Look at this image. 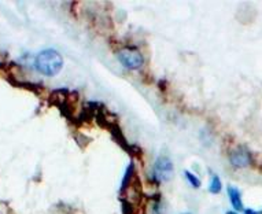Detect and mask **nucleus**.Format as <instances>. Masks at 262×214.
I'll return each instance as SVG.
<instances>
[{
  "label": "nucleus",
  "instance_id": "f257e3e1",
  "mask_svg": "<svg viewBox=\"0 0 262 214\" xmlns=\"http://www.w3.org/2000/svg\"><path fill=\"white\" fill-rule=\"evenodd\" d=\"M35 66L37 69V72H40L44 76H55L62 70L63 66V58L59 52L55 50H44V51L39 52L35 59Z\"/></svg>",
  "mask_w": 262,
  "mask_h": 214
},
{
  "label": "nucleus",
  "instance_id": "f03ea898",
  "mask_svg": "<svg viewBox=\"0 0 262 214\" xmlns=\"http://www.w3.org/2000/svg\"><path fill=\"white\" fill-rule=\"evenodd\" d=\"M117 58L120 60V63L129 70L140 69L144 63V58L136 48H122L117 54Z\"/></svg>",
  "mask_w": 262,
  "mask_h": 214
},
{
  "label": "nucleus",
  "instance_id": "7ed1b4c3",
  "mask_svg": "<svg viewBox=\"0 0 262 214\" xmlns=\"http://www.w3.org/2000/svg\"><path fill=\"white\" fill-rule=\"evenodd\" d=\"M152 175H154V179L158 183H162V181H169L174 175V166H173L172 161L165 157V155H161L154 163V169H152Z\"/></svg>",
  "mask_w": 262,
  "mask_h": 214
},
{
  "label": "nucleus",
  "instance_id": "20e7f679",
  "mask_svg": "<svg viewBox=\"0 0 262 214\" xmlns=\"http://www.w3.org/2000/svg\"><path fill=\"white\" fill-rule=\"evenodd\" d=\"M229 162L235 167H246L251 163V155L245 147H237L229 154Z\"/></svg>",
  "mask_w": 262,
  "mask_h": 214
},
{
  "label": "nucleus",
  "instance_id": "39448f33",
  "mask_svg": "<svg viewBox=\"0 0 262 214\" xmlns=\"http://www.w3.org/2000/svg\"><path fill=\"white\" fill-rule=\"evenodd\" d=\"M228 197H229V201H231V205L233 206V209L236 211H241L243 210V202H242V194L241 191L235 187H228Z\"/></svg>",
  "mask_w": 262,
  "mask_h": 214
},
{
  "label": "nucleus",
  "instance_id": "423d86ee",
  "mask_svg": "<svg viewBox=\"0 0 262 214\" xmlns=\"http://www.w3.org/2000/svg\"><path fill=\"white\" fill-rule=\"evenodd\" d=\"M223 188V184H221V180H220L219 176H213L211 177V181H210V185H209V191L211 194H219Z\"/></svg>",
  "mask_w": 262,
  "mask_h": 214
},
{
  "label": "nucleus",
  "instance_id": "0eeeda50",
  "mask_svg": "<svg viewBox=\"0 0 262 214\" xmlns=\"http://www.w3.org/2000/svg\"><path fill=\"white\" fill-rule=\"evenodd\" d=\"M185 177H187V180H188V183L191 185H192L193 188H199V185H201V180H199L196 176L193 175L192 172L189 170H185Z\"/></svg>",
  "mask_w": 262,
  "mask_h": 214
},
{
  "label": "nucleus",
  "instance_id": "6e6552de",
  "mask_svg": "<svg viewBox=\"0 0 262 214\" xmlns=\"http://www.w3.org/2000/svg\"><path fill=\"white\" fill-rule=\"evenodd\" d=\"M245 213L246 214H262V211H257V210H253V209H246Z\"/></svg>",
  "mask_w": 262,
  "mask_h": 214
},
{
  "label": "nucleus",
  "instance_id": "1a4fd4ad",
  "mask_svg": "<svg viewBox=\"0 0 262 214\" xmlns=\"http://www.w3.org/2000/svg\"><path fill=\"white\" fill-rule=\"evenodd\" d=\"M227 214H237V213H235V211H228Z\"/></svg>",
  "mask_w": 262,
  "mask_h": 214
},
{
  "label": "nucleus",
  "instance_id": "9d476101",
  "mask_svg": "<svg viewBox=\"0 0 262 214\" xmlns=\"http://www.w3.org/2000/svg\"><path fill=\"white\" fill-rule=\"evenodd\" d=\"M183 214H189V213H183Z\"/></svg>",
  "mask_w": 262,
  "mask_h": 214
}]
</instances>
